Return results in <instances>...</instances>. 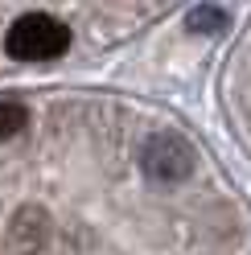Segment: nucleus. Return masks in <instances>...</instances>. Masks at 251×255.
I'll return each instance as SVG.
<instances>
[{
	"instance_id": "5",
	"label": "nucleus",
	"mask_w": 251,
	"mask_h": 255,
	"mask_svg": "<svg viewBox=\"0 0 251 255\" xmlns=\"http://www.w3.org/2000/svg\"><path fill=\"white\" fill-rule=\"evenodd\" d=\"M25 124H29V111L21 103H4L0 99V140H12L17 132H25Z\"/></svg>"
},
{
	"instance_id": "4",
	"label": "nucleus",
	"mask_w": 251,
	"mask_h": 255,
	"mask_svg": "<svg viewBox=\"0 0 251 255\" xmlns=\"http://www.w3.org/2000/svg\"><path fill=\"white\" fill-rule=\"evenodd\" d=\"M185 29H190V33H202V37H214V33L227 29V17H223V8L202 4V8H194L190 17H185Z\"/></svg>"
},
{
	"instance_id": "2",
	"label": "nucleus",
	"mask_w": 251,
	"mask_h": 255,
	"mask_svg": "<svg viewBox=\"0 0 251 255\" xmlns=\"http://www.w3.org/2000/svg\"><path fill=\"white\" fill-rule=\"evenodd\" d=\"M140 165H144V173L152 181H181V177H190V169H194V148H190V140L177 136V132H156L148 136V144L144 152H140Z\"/></svg>"
},
{
	"instance_id": "1",
	"label": "nucleus",
	"mask_w": 251,
	"mask_h": 255,
	"mask_svg": "<svg viewBox=\"0 0 251 255\" xmlns=\"http://www.w3.org/2000/svg\"><path fill=\"white\" fill-rule=\"evenodd\" d=\"M4 50L17 62H50L70 50V29L50 12H25L8 25Z\"/></svg>"
},
{
	"instance_id": "3",
	"label": "nucleus",
	"mask_w": 251,
	"mask_h": 255,
	"mask_svg": "<svg viewBox=\"0 0 251 255\" xmlns=\"http://www.w3.org/2000/svg\"><path fill=\"white\" fill-rule=\"evenodd\" d=\"M45 214L37 210V206H25V210L12 218V247H17L21 255L25 251H33V247H41V239H45Z\"/></svg>"
}]
</instances>
